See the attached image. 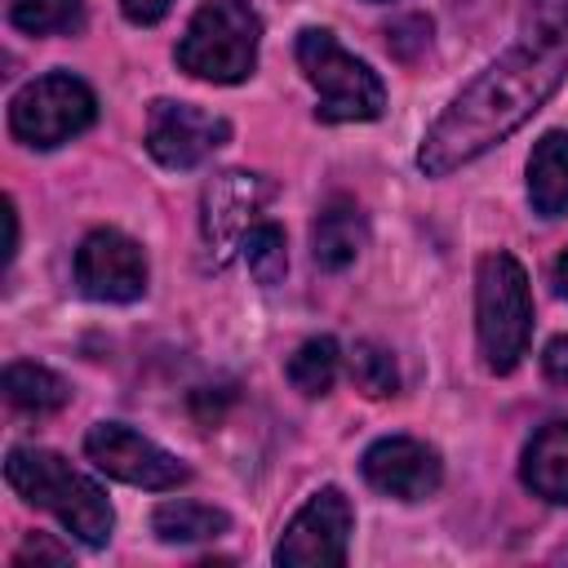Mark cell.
Here are the masks:
<instances>
[{
	"instance_id": "obj_13",
	"label": "cell",
	"mask_w": 568,
	"mask_h": 568,
	"mask_svg": "<svg viewBox=\"0 0 568 568\" xmlns=\"http://www.w3.org/2000/svg\"><path fill=\"white\" fill-rule=\"evenodd\" d=\"M364 244H368V226H364L359 204L346 200V195H333L315 213V222H311V253H315V262L324 271H346L359 257Z\"/></svg>"
},
{
	"instance_id": "obj_7",
	"label": "cell",
	"mask_w": 568,
	"mask_h": 568,
	"mask_svg": "<svg viewBox=\"0 0 568 568\" xmlns=\"http://www.w3.org/2000/svg\"><path fill=\"white\" fill-rule=\"evenodd\" d=\"M351 532H355V506H351V497L337 484H324L284 524L271 559L280 568H337V564H346Z\"/></svg>"
},
{
	"instance_id": "obj_4",
	"label": "cell",
	"mask_w": 568,
	"mask_h": 568,
	"mask_svg": "<svg viewBox=\"0 0 568 568\" xmlns=\"http://www.w3.org/2000/svg\"><path fill=\"white\" fill-rule=\"evenodd\" d=\"M293 53H297V67H302L306 84L320 98L315 120L359 124V120H377L386 111L382 75L364 58L346 53L328 27H302L297 40H293Z\"/></svg>"
},
{
	"instance_id": "obj_19",
	"label": "cell",
	"mask_w": 568,
	"mask_h": 568,
	"mask_svg": "<svg viewBox=\"0 0 568 568\" xmlns=\"http://www.w3.org/2000/svg\"><path fill=\"white\" fill-rule=\"evenodd\" d=\"M337 364H342V351L333 337H306L293 355H288V382L302 390V395H328L333 382H337Z\"/></svg>"
},
{
	"instance_id": "obj_1",
	"label": "cell",
	"mask_w": 568,
	"mask_h": 568,
	"mask_svg": "<svg viewBox=\"0 0 568 568\" xmlns=\"http://www.w3.org/2000/svg\"><path fill=\"white\" fill-rule=\"evenodd\" d=\"M568 80V0H528L519 40L493 58L422 133L417 169L448 178L524 129Z\"/></svg>"
},
{
	"instance_id": "obj_15",
	"label": "cell",
	"mask_w": 568,
	"mask_h": 568,
	"mask_svg": "<svg viewBox=\"0 0 568 568\" xmlns=\"http://www.w3.org/2000/svg\"><path fill=\"white\" fill-rule=\"evenodd\" d=\"M528 204L541 217L568 213V129H550L528 155Z\"/></svg>"
},
{
	"instance_id": "obj_11",
	"label": "cell",
	"mask_w": 568,
	"mask_h": 568,
	"mask_svg": "<svg viewBox=\"0 0 568 568\" xmlns=\"http://www.w3.org/2000/svg\"><path fill=\"white\" fill-rule=\"evenodd\" d=\"M359 470H364L368 488H377L382 497H395V501H426L444 484L439 453L413 435H386V439L368 444L359 457Z\"/></svg>"
},
{
	"instance_id": "obj_5",
	"label": "cell",
	"mask_w": 568,
	"mask_h": 568,
	"mask_svg": "<svg viewBox=\"0 0 568 568\" xmlns=\"http://www.w3.org/2000/svg\"><path fill=\"white\" fill-rule=\"evenodd\" d=\"M257 44H262V13L248 0H204L191 13L173 58L195 80L240 84L257 67Z\"/></svg>"
},
{
	"instance_id": "obj_2",
	"label": "cell",
	"mask_w": 568,
	"mask_h": 568,
	"mask_svg": "<svg viewBox=\"0 0 568 568\" xmlns=\"http://www.w3.org/2000/svg\"><path fill=\"white\" fill-rule=\"evenodd\" d=\"M4 479L22 501L58 515V524L71 537H80L84 546H106L111 541L115 510H111L102 484L89 479L84 470H75L62 453L18 444V448L4 453Z\"/></svg>"
},
{
	"instance_id": "obj_8",
	"label": "cell",
	"mask_w": 568,
	"mask_h": 568,
	"mask_svg": "<svg viewBox=\"0 0 568 568\" xmlns=\"http://www.w3.org/2000/svg\"><path fill=\"white\" fill-rule=\"evenodd\" d=\"M84 453L102 475L133 484V488H146V493H169V488H182L191 479V466L182 457H173L169 448H160L155 439H146L142 430H133L124 422L89 426Z\"/></svg>"
},
{
	"instance_id": "obj_27",
	"label": "cell",
	"mask_w": 568,
	"mask_h": 568,
	"mask_svg": "<svg viewBox=\"0 0 568 568\" xmlns=\"http://www.w3.org/2000/svg\"><path fill=\"white\" fill-rule=\"evenodd\" d=\"M377 4H382V0H377Z\"/></svg>"
},
{
	"instance_id": "obj_10",
	"label": "cell",
	"mask_w": 568,
	"mask_h": 568,
	"mask_svg": "<svg viewBox=\"0 0 568 568\" xmlns=\"http://www.w3.org/2000/svg\"><path fill=\"white\" fill-rule=\"evenodd\" d=\"M75 288L93 302H138L146 293V253L115 226L89 231L75 248Z\"/></svg>"
},
{
	"instance_id": "obj_18",
	"label": "cell",
	"mask_w": 568,
	"mask_h": 568,
	"mask_svg": "<svg viewBox=\"0 0 568 568\" xmlns=\"http://www.w3.org/2000/svg\"><path fill=\"white\" fill-rule=\"evenodd\" d=\"M240 257L248 266V275L262 284V288H275L288 271V244H284V231L275 222H253L240 240Z\"/></svg>"
},
{
	"instance_id": "obj_14",
	"label": "cell",
	"mask_w": 568,
	"mask_h": 568,
	"mask_svg": "<svg viewBox=\"0 0 568 568\" xmlns=\"http://www.w3.org/2000/svg\"><path fill=\"white\" fill-rule=\"evenodd\" d=\"M519 479L532 497L568 506V422H546L519 457Z\"/></svg>"
},
{
	"instance_id": "obj_21",
	"label": "cell",
	"mask_w": 568,
	"mask_h": 568,
	"mask_svg": "<svg viewBox=\"0 0 568 568\" xmlns=\"http://www.w3.org/2000/svg\"><path fill=\"white\" fill-rule=\"evenodd\" d=\"M9 22L27 36H62L84 22L80 0H9Z\"/></svg>"
},
{
	"instance_id": "obj_22",
	"label": "cell",
	"mask_w": 568,
	"mask_h": 568,
	"mask_svg": "<svg viewBox=\"0 0 568 568\" xmlns=\"http://www.w3.org/2000/svg\"><path fill=\"white\" fill-rule=\"evenodd\" d=\"M541 373H546V382L568 386V333H559V337L546 342V351H541Z\"/></svg>"
},
{
	"instance_id": "obj_12",
	"label": "cell",
	"mask_w": 568,
	"mask_h": 568,
	"mask_svg": "<svg viewBox=\"0 0 568 568\" xmlns=\"http://www.w3.org/2000/svg\"><path fill=\"white\" fill-rule=\"evenodd\" d=\"M271 195H275V186L262 173H248V169H226L213 182H204L200 226H204V244L217 248V262H222L226 248H240V240L253 222H262L257 213L266 209Z\"/></svg>"
},
{
	"instance_id": "obj_20",
	"label": "cell",
	"mask_w": 568,
	"mask_h": 568,
	"mask_svg": "<svg viewBox=\"0 0 568 568\" xmlns=\"http://www.w3.org/2000/svg\"><path fill=\"white\" fill-rule=\"evenodd\" d=\"M346 368H351V382L359 395L368 399H386L399 390V368H395V355L377 342H355L351 355H346Z\"/></svg>"
},
{
	"instance_id": "obj_26",
	"label": "cell",
	"mask_w": 568,
	"mask_h": 568,
	"mask_svg": "<svg viewBox=\"0 0 568 568\" xmlns=\"http://www.w3.org/2000/svg\"><path fill=\"white\" fill-rule=\"evenodd\" d=\"M555 284H559V293L568 297V248H564L559 262H555Z\"/></svg>"
},
{
	"instance_id": "obj_9",
	"label": "cell",
	"mask_w": 568,
	"mask_h": 568,
	"mask_svg": "<svg viewBox=\"0 0 568 568\" xmlns=\"http://www.w3.org/2000/svg\"><path fill=\"white\" fill-rule=\"evenodd\" d=\"M226 142H231V124L213 111L173 98H155L146 106V151L164 169H195Z\"/></svg>"
},
{
	"instance_id": "obj_23",
	"label": "cell",
	"mask_w": 568,
	"mask_h": 568,
	"mask_svg": "<svg viewBox=\"0 0 568 568\" xmlns=\"http://www.w3.org/2000/svg\"><path fill=\"white\" fill-rule=\"evenodd\" d=\"M169 9H173V0H120V13H124L133 27H155Z\"/></svg>"
},
{
	"instance_id": "obj_16",
	"label": "cell",
	"mask_w": 568,
	"mask_h": 568,
	"mask_svg": "<svg viewBox=\"0 0 568 568\" xmlns=\"http://www.w3.org/2000/svg\"><path fill=\"white\" fill-rule=\"evenodd\" d=\"M231 528V515L222 506H204V501H160L151 510V532L169 546H195V541H213Z\"/></svg>"
},
{
	"instance_id": "obj_25",
	"label": "cell",
	"mask_w": 568,
	"mask_h": 568,
	"mask_svg": "<svg viewBox=\"0 0 568 568\" xmlns=\"http://www.w3.org/2000/svg\"><path fill=\"white\" fill-rule=\"evenodd\" d=\"M4 222H9V244H4V262H13V253H18V209H13V200H4Z\"/></svg>"
},
{
	"instance_id": "obj_6",
	"label": "cell",
	"mask_w": 568,
	"mask_h": 568,
	"mask_svg": "<svg viewBox=\"0 0 568 568\" xmlns=\"http://www.w3.org/2000/svg\"><path fill=\"white\" fill-rule=\"evenodd\" d=\"M93 120H98V98L71 71L36 75L9 98V133L36 151H53L80 138Z\"/></svg>"
},
{
	"instance_id": "obj_24",
	"label": "cell",
	"mask_w": 568,
	"mask_h": 568,
	"mask_svg": "<svg viewBox=\"0 0 568 568\" xmlns=\"http://www.w3.org/2000/svg\"><path fill=\"white\" fill-rule=\"evenodd\" d=\"M27 559H53V564H67V550H58V546H49L44 537H36V541H27V546L13 555V564H27Z\"/></svg>"
},
{
	"instance_id": "obj_3",
	"label": "cell",
	"mask_w": 568,
	"mask_h": 568,
	"mask_svg": "<svg viewBox=\"0 0 568 568\" xmlns=\"http://www.w3.org/2000/svg\"><path fill=\"white\" fill-rule=\"evenodd\" d=\"M475 337L488 373H510L528 355L532 288L515 253H484L475 266Z\"/></svg>"
},
{
	"instance_id": "obj_17",
	"label": "cell",
	"mask_w": 568,
	"mask_h": 568,
	"mask_svg": "<svg viewBox=\"0 0 568 568\" xmlns=\"http://www.w3.org/2000/svg\"><path fill=\"white\" fill-rule=\"evenodd\" d=\"M0 386H4V399L13 404V408H22V413H58L67 399H71V386L53 373V368H44V364H36V359H13V364H4V373H0Z\"/></svg>"
}]
</instances>
